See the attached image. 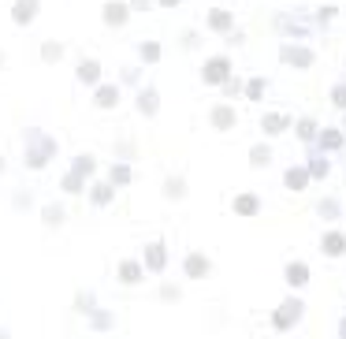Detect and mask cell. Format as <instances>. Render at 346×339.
Returning a JSON list of instances; mask_svg holds the SVG:
<instances>
[{"label":"cell","instance_id":"13","mask_svg":"<svg viewBox=\"0 0 346 339\" xmlns=\"http://www.w3.org/2000/svg\"><path fill=\"white\" fill-rule=\"evenodd\" d=\"M287 183H291V186H302V183H305V172H287Z\"/></svg>","mask_w":346,"mask_h":339},{"label":"cell","instance_id":"1","mask_svg":"<svg viewBox=\"0 0 346 339\" xmlns=\"http://www.w3.org/2000/svg\"><path fill=\"white\" fill-rule=\"evenodd\" d=\"M224 71H227V63L224 60H213V63H209V71H205V79L209 82H220V79H224Z\"/></svg>","mask_w":346,"mask_h":339},{"label":"cell","instance_id":"12","mask_svg":"<svg viewBox=\"0 0 346 339\" xmlns=\"http://www.w3.org/2000/svg\"><path fill=\"white\" fill-rule=\"evenodd\" d=\"M123 280L134 284V280H138V265H123Z\"/></svg>","mask_w":346,"mask_h":339},{"label":"cell","instance_id":"6","mask_svg":"<svg viewBox=\"0 0 346 339\" xmlns=\"http://www.w3.org/2000/svg\"><path fill=\"white\" fill-rule=\"evenodd\" d=\"M287 276H291V284H305V265H291Z\"/></svg>","mask_w":346,"mask_h":339},{"label":"cell","instance_id":"11","mask_svg":"<svg viewBox=\"0 0 346 339\" xmlns=\"http://www.w3.org/2000/svg\"><path fill=\"white\" fill-rule=\"evenodd\" d=\"M253 209H257L253 197H238V213H253Z\"/></svg>","mask_w":346,"mask_h":339},{"label":"cell","instance_id":"14","mask_svg":"<svg viewBox=\"0 0 346 339\" xmlns=\"http://www.w3.org/2000/svg\"><path fill=\"white\" fill-rule=\"evenodd\" d=\"M60 216H63L60 209H45V220H49V224H60Z\"/></svg>","mask_w":346,"mask_h":339},{"label":"cell","instance_id":"10","mask_svg":"<svg viewBox=\"0 0 346 339\" xmlns=\"http://www.w3.org/2000/svg\"><path fill=\"white\" fill-rule=\"evenodd\" d=\"M97 101H101V105H112V101H115V90H112V86H104V90L97 93Z\"/></svg>","mask_w":346,"mask_h":339},{"label":"cell","instance_id":"2","mask_svg":"<svg viewBox=\"0 0 346 339\" xmlns=\"http://www.w3.org/2000/svg\"><path fill=\"white\" fill-rule=\"evenodd\" d=\"M186 272H190V276H205V272H209V261H205V257H190V261H186Z\"/></svg>","mask_w":346,"mask_h":339},{"label":"cell","instance_id":"9","mask_svg":"<svg viewBox=\"0 0 346 339\" xmlns=\"http://www.w3.org/2000/svg\"><path fill=\"white\" fill-rule=\"evenodd\" d=\"M264 127H268V130H280V127H287V119H283V116H268Z\"/></svg>","mask_w":346,"mask_h":339},{"label":"cell","instance_id":"8","mask_svg":"<svg viewBox=\"0 0 346 339\" xmlns=\"http://www.w3.org/2000/svg\"><path fill=\"white\" fill-rule=\"evenodd\" d=\"M213 119H216V123H220V127H231V123H235V116H231V112H227V108H220V112H216V116H213Z\"/></svg>","mask_w":346,"mask_h":339},{"label":"cell","instance_id":"5","mask_svg":"<svg viewBox=\"0 0 346 339\" xmlns=\"http://www.w3.org/2000/svg\"><path fill=\"white\" fill-rule=\"evenodd\" d=\"M79 79H82V82H93V79H97V63H82V67H79Z\"/></svg>","mask_w":346,"mask_h":339},{"label":"cell","instance_id":"17","mask_svg":"<svg viewBox=\"0 0 346 339\" xmlns=\"http://www.w3.org/2000/svg\"><path fill=\"white\" fill-rule=\"evenodd\" d=\"M164 4H175V0H164Z\"/></svg>","mask_w":346,"mask_h":339},{"label":"cell","instance_id":"15","mask_svg":"<svg viewBox=\"0 0 346 339\" xmlns=\"http://www.w3.org/2000/svg\"><path fill=\"white\" fill-rule=\"evenodd\" d=\"M45 56H49V60H60V45H45Z\"/></svg>","mask_w":346,"mask_h":339},{"label":"cell","instance_id":"16","mask_svg":"<svg viewBox=\"0 0 346 339\" xmlns=\"http://www.w3.org/2000/svg\"><path fill=\"white\" fill-rule=\"evenodd\" d=\"M335 105H346V86H339V90H335Z\"/></svg>","mask_w":346,"mask_h":339},{"label":"cell","instance_id":"7","mask_svg":"<svg viewBox=\"0 0 346 339\" xmlns=\"http://www.w3.org/2000/svg\"><path fill=\"white\" fill-rule=\"evenodd\" d=\"M104 19H108V23H123V4H108Z\"/></svg>","mask_w":346,"mask_h":339},{"label":"cell","instance_id":"3","mask_svg":"<svg viewBox=\"0 0 346 339\" xmlns=\"http://www.w3.org/2000/svg\"><path fill=\"white\" fill-rule=\"evenodd\" d=\"M30 15H34V0H19V8H15V23H26Z\"/></svg>","mask_w":346,"mask_h":339},{"label":"cell","instance_id":"4","mask_svg":"<svg viewBox=\"0 0 346 339\" xmlns=\"http://www.w3.org/2000/svg\"><path fill=\"white\" fill-rule=\"evenodd\" d=\"M324 246H328V253H342L346 239H342V235H328V239H324Z\"/></svg>","mask_w":346,"mask_h":339}]
</instances>
